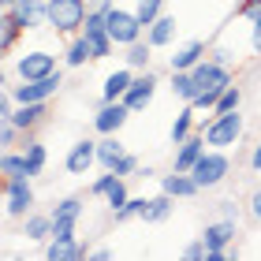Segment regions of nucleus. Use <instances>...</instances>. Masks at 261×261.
Returning <instances> with one entry per match:
<instances>
[{"label":"nucleus","instance_id":"obj_1","mask_svg":"<svg viewBox=\"0 0 261 261\" xmlns=\"http://www.w3.org/2000/svg\"><path fill=\"white\" fill-rule=\"evenodd\" d=\"M191 75H194V82H198V97L191 101L198 112H213V105H217V97H220V93H224V90H228L231 82H235L231 67L217 64L213 56H205V60H201V64H198V67L191 71Z\"/></svg>","mask_w":261,"mask_h":261},{"label":"nucleus","instance_id":"obj_2","mask_svg":"<svg viewBox=\"0 0 261 261\" xmlns=\"http://www.w3.org/2000/svg\"><path fill=\"white\" fill-rule=\"evenodd\" d=\"M243 130H246V120H243L239 109L235 112H213L209 120L201 123V135H205L209 149H231L235 142L243 138Z\"/></svg>","mask_w":261,"mask_h":261},{"label":"nucleus","instance_id":"obj_3","mask_svg":"<svg viewBox=\"0 0 261 261\" xmlns=\"http://www.w3.org/2000/svg\"><path fill=\"white\" fill-rule=\"evenodd\" d=\"M90 4L86 0H49V30L56 38H75L86 27Z\"/></svg>","mask_w":261,"mask_h":261},{"label":"nucleus","instance_id":"obj_4","mask_svg":"<svg viewBox=\"0 0 261 261\" xmlns=\"http://www.w3.org/2000/svg\"><path fill=\"white\" fill-rule=\"evenodd\" d=\"M191 175L198 179L201 191H213V187H220L231 175V157L224 149H205V153H201V161L191 168Z\"/></svg>","mask_w":261,"mask_h":261},{"label":"nucleus","instance_id":"obj_5","mask_svg":"<svg viewBox=\"0 0 261 261\" xmlns=\"http://www.w3.org/2000/svg\"><path fill=\"white\" fill-rule=\"evenodd\" d=\"M60 86H64V75L53 71L45 79H19V86H8V90L15 97V105H30V101H53L60 93Z\"/></svg>","mask_w":261,"mask_h":261},{"label":"nucleus","instance_id":"obj_6","mask_svg":"<svg viewBox=\"0 0 261 261\" xmlns=\"http://www.w3.org/2000/svg\"><path fill=\"white\" fill-rule=\"evenodd\" d=\"M34 187H30V175H11V179H4V213L11 220L27 217V213H34Z\"/></svg>","mask_w":261,"mask_h":261},{"label":"nucleus","instance_id":"obj_7","mask_svg":"<svg viewBox=\"0 0 261 261\" xmlns=\"http://www.w3.org/2000/svg\"><path fill=\"white\" fill-rule=\"evenodd\" d=\"M105 22H109V34H112V41L120 45V49L135 45L142 34H146V22H142L135 11H127V8H112L109 15H105Z\"/></svg>","mask_w":261,"mask_h":261},{"label":"nucleus","instance_id":"obj_8","mask_svg":"<svg viewBox=\"0 0 261 261\" xmlns=\"http://www.w3.org/2000/svg\"><path fill=\"white\" fill-rule=\"evenodd\" d=\"M153 97H157V71H153V67L135 71V82L127 86L123 105H127L130 112H146L149 105H153Z\"/></svg>","mask_w":261,"mask_h":261},{"label":"nucleus","instance_id":"obj_9","mask_svg":"<svg viewBox=\"0 0 261 261\" xmlns=\"http://www.w3.org/2000/svg\"><path fill=\"white\" fill-rule=\"evenodd\" d=\"M130 116L135 112H130L123 101H101L97 112H93V130H97V135H120Z\"/></svg>","mask_w":261,"mask_h":261},{"label":"nucleus","instance_id":"obj_10","mask_svg":"<svg viewBox=\"0 0 261 261\" xmlns=\"http://www.w3.org/2000/svg\"><path fill=\"white\" fill-rule=\"evenodd\" d=\"M53 71H60V67H56V56L49 49H30L15 60L19 79H45V75H53Z\"/></svg>","mask_w":261,"mask_h":261},{"label":"nucleus","instance_id":"obj_11","mask_svg":"<svg viewBox=\"0 0 261 261\" xmlns=\"http://www.w3.org/2000/svg\"><path fill=\"white\" fill-rule=\"evenodd\" d=\"M90 194H93V198H105L112 209H120L123 201L130 198L127 179H123V175H116V172H109V168H105V175H97V179L90 183Z\"/></svg>","mask_w":261,"mask_h":261},{"label":"nucleus","instance_id":"obj_12","mask_svg":"<svg viewBox=\"0 0 261 261\" xmlns=\"http://www.w3.org/2000/svg\"><path fill=\"white\" fill-rule=\"evenodd\" d=\"M8 11L19 19L22 30H41V27H49V0H19V4L8 8Z\"/></svg>","mask_w":261,"mask_h":261},{"label":"nucleus","instance_id":"obj_13","mask_svg":"<svg viewBox=\"0 0 261 261\" xmlns=\"http://www.w3.org/2000/svg\"><path fill=\"white\" fill-rule=\"evenodd\" d=\"M209 149V142H205V135H201V130H194L191 138L187 142H179V146H175V157H172V168L175 172H191L194 164L201 161V153Z\"/></svg>","mask_w":261,"mask_h":261},{"label":"nucleus","instance_id":"obj_14","mask_svg":"<svg viewBox=\"0 0 261 261\" xmlns=\"http://www.w3.org/2000/svg\"><path fill=\"white\" fill-rule=\"evenodd\" d=\"M93 164H97V142H90V138L75 142V146L67 149V157H64V168L71 175H86Z\"/></svg>","mask_w":261,"mask_h":261},{"label":"nucleus","instance_id":"obj_15","mask_svg":"<svg viewBox=\"0 0 261 261\" xmlns=\"http://www.w3.org/2000/svg\"><path fill=\"white\" fill-rule=\"evenodd\" d=\"M209 56V45L201 41V38H194V41H187V45H179L172 56H168V71H194L201 60Z\"/></svg>","mask_w":261,"mask_h":261},{"label":"nucleus","instance_id":"obj_16","mask_svg":"<svg viewBox=\"0 0 261 261\" xmlns=\"http://www.w3.org/2000/svg\"><path fill=\"white\" fill-rule=\"evenodd\" d=\"M45 257L49 261H82V257H90V243H79V235H71V239H49L45 243Z\"/></svg>","mask_w":261,"mask_h":261},{"label":"nucleus","instance_id":"obj_17","mask_svg":"<svg viewBox=\"0 0 261 261\" xmlns=\"http://www.w3.org/2000/svg\"><path fill=\"white\" fill-rule=\"evenodd\" d=\"M235 235H239V220H213L205 224V231H201V239H205L209 250H228V246L235 243Z\"/></svg>","mask_w":261,"mask_h":261},{"label":"nucleus","instance_id":"obj_18","mask_svg":"<svg viewBox=\"0 0 261 261\" xmlns=\"http://www.w3.org/2000/svg\"><path fill=\"white\" fill-rule=\"evenodd\" d=\"M45 116H49V101H30V105H15L11 123H15L22 135H30V130H38L45 123Z\"/></svg>","mask_w":261,"mask_h":261},{"label":"nucleus","instance_id":"obj_19","mask_svg":"<svg viewBox=\"0 0 261 261\" xmlns=\"http://www.w3.org/2000/svg\"><path fill=\"white\" fill-rule=\"evenodd\" d=\"M161 191L164 194H172V198H198L201 194V187L191 172H168V175H161Z\"/></svg>","mask_w":261,"mask_h":261},{"label":"nucleus","instance_id":"obj_20","mask_svg":"<svg viewBox=\"0 0 261 261\" xmlns=\"http://www.w3.org/2000/svg\"><path fill=\"white\" fill-rule=\"evenodd\" d=\"M146 38L153 49H168V45L179 38V19L175 15H161V19H153L149 27H146Z\"/></svg>","mask_w":261,"mask_h":261},{"label":"nucleus","instance_id":"obj_21","mask_svg":"<svg viewBox=\"0 0 261 261\" xmlns=\"http://www.w3.org/2000/svg\"><path fill=\"white\" fill-rule=\"evenodd\" d=\"M82 213H86V201H82L79 194H67V198H60L53 205V224L56 228H75V224L82 220Z\"/></svg>","mask_w":261,"mask_h":261},{"label":"nucleus","instance_id":"obj_22","mask_svg":"<svg viewBox=\"0 0 261 261\" xmlns=\"http://www.w3.org/2000/svg\"><path fill=\"white\" fill-rule=\"evenodd\" d=\"M53 213H27L22 217V239L27 243H49L53 239Z\"/></svg>","mask_w":261,"mask_h":261},{"label":"nucleus","instance_id":"obj_23","mask_svg":"<svg viewBox=\"0 0 261 261\" xmlns=\"http://www.w3.org/2000/svg\"><path fill=\"white\" fill-rule=\"evenodd\" d=\"M201 123H205V120L198 116V109H194V105H187V109H183V112H179V116L172 120V130H168L172 146H179V142H187V138L194 135V130H201Z\"/></svg>","mask_w":261,"mask_h":261},{"label":"nucleus","instance_id":"obj_24","mask_svg":"<svg viewBox=\"0 0 261 261\" xmlns=\"http://www.w3.org/2000/svg\"><path fill=\"white\" fill-rule=\"evenodd\" d=\"M130 82H135V71H130V67H120V71H112V75H105V82H101V101H123V93H127Z\"/></svg>","mask_w":261,"mask_h":261},{"label":"nucleus","instance_id":"obj_25","mask_svg":"<svg viewBox=\"0 0 261 261\" xmlns=\"http://www.w3.org/2000/svg\"><path fill=\"white\" fill-rule=\"evenodd\" d=\"M120 157H127V146H123L116 135H101V142H97V168H101V172H105V168H116Z\"/></svg>","mask_w":261,"mask_h":261},{"label":"nucleus","instance_id":"obj_26","mask_svg":"<svg viewBox=\"0 0 261 261\" xmlns=\"http://www.w3.org/2000/svg\"><path fill=\"white\" fill-rule=\"evenodd\" d=\"M172 209H175V198L172 194H157V198H146V209H142V220L146 224H164L172 217Z\"/></svg>","mask_w":261,"mask_h":261},{"label":"nucleus","instance_id":"obj_27","mask_svg":"<svg viewBox=\"0 0 261 261\" xmlns=\"http://www.w3.org/2000/svg\"><path fill=\"white\" fill-rule=\"evenodd\" d=\"M22 157H27V172L34 179V175H41L45 164H49V149H45L38 138H27V142H22Z\"/></svg>","mask_w":261,"mask_h":261},{"label":"nucleus","instance_id":"obj_28","mask_svg":"<svg viewBox=\"0 0 261 261\" xmlns=\"http://www.w3.org/2000/svg\"><path fill=\"white\" fill-rule=\"evenodd\" d=\"M93 60V53H90V41L82 38V34H75V38H67V49H64V64L67 67H86Z\"/></svg>","mask_w":261,"mask_h":261},{"label":"nucleus","instance_id":"obj_29","mask_svg":"<svg viewBox=\"0 0 261 261\" xmlns=\"http://www.w3.org/2000/svg\"><path fill=\"white\" fill-rule=\"evenodd\" d=\"M127 67L130 71H146L149 64H153V45H149V38H138L135 45H127Z\"/></svg>","mask_w":261,"mask_h":261},{"label":"nucleus","instance_id":"obj_30","mask_svg":"<svg viewBox=\"0 0 261 261\" xmlns=\"http://www.w3.org/2000/svg\"><path fill=\"white\" fill-rule=\"evenodd\" d=\"M19 34H27V30H22V27H19V19L4 8V15H0V49H4V56H8L11 49H15Z\"/></svg>","mask_w":261,"mask_h":261},{"label":"nucleus","instance_id":"obj_31","mask_svg":"<svg viewBox=\"0 0 261 261\" xmlns=\"http://www.w3.org/2000/svg\"><path fill=\"white\" fill-rule=\"evenodd\" d=\"M168 90H172L183 105H191V101L198 97V82H194L191 71H172V86H168Z\"/></svg>","mask_w":261,"mask_h":261},{"label":"nucleus","instance_id":"obj_32","mask_svg":"<svg viewBox=\"0 0 261 261\" xmlns=\"http://www.w3.org/2000/svg\"><path fill=\"white\" fill-rule=\"evenodd\" d=\"M0 175H4V179H11V175H30L22 149H0Z\"/></svg>","mask_w":261,"mask_h":261},{"label":"nucleus","instance_id":"obj_33","mask_svg":"<svg viewBox=\"0 0 261 261\" xmlns=\"http://www.w3.org/2000/svg\"><path fill=\"white\" fill-rule=\"evenodd\" d=\"M239 105H243V86H239V82H231V86H228V90H224L220 97H217L213 112H235Z\"/></svg>","mask_w":261,"mask_h":261},{"label":"nucleus","instance_id":"obj_34","mask_svg":"<svg viewBox=\"0 0 261 261\" xmlns=\"http://www.w3.org/2000/svg\"><path fill=\"white\" fill-rule=\"evenodd\" d=\"M142 209H146V198H127L120 209H112V220H116V224H127V220L142 217Z\"/></svg>","mask_w":261,"mask_h":261},{"label":"nucleus","instance_id":"obj_35","mask_svg":"<svg viewBox=\"0 0 261 261\" xmlns=\"http://www.w3.org/2000/svg\"><path fill=\"white\" fill-rule=\"evenodd\" d=\"M135 15L149 27L153 19H161V15H164V0H135Z\"/></svg>","mask_w":261,"mask_h":261},{"label":"nucleus","instance_id":"obj_36","mask_svg":"<svg viewBox=\"0 0 261 261\" xmlns=\"http://www.w3.org/2000/svg\"><path fill=\"white\" fill-rule=\"evenodd\" d=\"M217 217L220 220H243V205L235 198H224V201H217Z\"/></svg>","mask_w":261,"mask_h":261},{"label":"nucleus","instance_id":"obj_37","mask_svg":"<svg viewBox=\"0 0 261 261\" xmlns=\"http://www.w3.org/2000/svg\"><path fill=\"white\" fill-rule=\"evenodd\" d=\"M19 135H22V130L11 123V120H4V123H0V149H15Z\"/></svg>","mask_w":261,"mask_h":261},{"label":"nucleus","instance_id":"obj_38","mask_svg":"<svg viewBox=\"0 0 261 261\" xmlns=\"http://www.w3.org/2000/svg\"><path fill=\"white\" fill-rule=\"evenodd\" d=\"M138 168H142V161L135 157V153H127V157H120V164H116V168H109V172H116V175H138Z\"/></svg>","mask_w":261,"mask_h":261},{"label":"nucleus","instance_id":"obj_39","mask_svg":"<svg viewBox=\"0 0 261 261\" xmlns=\"http://www.w3.org/2000/svg\"><path fill=\"white\" fill-rule=\"evenodd\" d=\"M205 254H209L205 239H194V243H187V246H183V257H187V261H205Z\"/></svg>","mask_w":261,"mask_h":261},{"label":"nucleus","instance_id":"obj_40","mask_svg":"<svg viewBox=\"0 0 261 261\" xmlns=\"http://www.w3.org/2000/svg\"><path fill=\"white\" fill-rule=\"evenodd\" d=\"M209 56H213L217 64H224V67H235V64H239V56H235L231 49H224V45H213V49H209Z\"/></svg>","mask_w":261,"mask_h":261},{"label":"nucleus","instance_id":"obj_41","mask_svg":"<svg viewBox=\"0 0 261 261\" xmlns=\"http://www.w3.org/2000/svg\"><path fill=\"white\" fill-rule=\"evenodd\" d=\"M239 19H246V22L261 19V0H243L239 4Z\"/></svg>","mask_w":261,"mask_h":261},{"label":"nucleus","instance_id":"obj_42","mask_svg":"<svg viewBox=\"0 0 261 261\" xmlns=\"http://www.w3.org/2000/svg\"><path fill=\"white\" fill-rule=\"evenodd\" d=\"M250 53H254V56H261V19H254V22H250Z\"/></svg>","mask_w":261,"mask_h":261},{"label":"nucleus","instance_id":"obj_43","mask_svg":"<svg viewBox=\"0 0 261 261\" xmlns=\"http://www.w3.org/2000/svg\"><path fill=\"white\" fill-rule=\"evenodd\" d=\"M246 213H250V217L261 224V187H257V191L250 194V201H246Z\"/></svg>","mask_w":261,"mask_h":261},{"label":"nucleus","instance_id":"obj_44","mask_svg":"<svg viewBox=\"0 0 261 261\" xmlns=\"http://www.w3.org/2000/svg\"><path fill=\"white\" fill-rule=\"evenodd\" d=\"M246 164H250L254 172H261V142H257V146L250 149V157H246Z\"/></svg>","mask_w":261,"mask_h":261},{"label":"nucleus","instance_id":"obj_45","mask_svg":"<svg viewBox=\"0 0 261 261\" xmlns=\"http://www.w3.org/2000/svg\"><path fill=\"white\" fill-rule=\"evenodd\" d=\"M90 257H93V261H109L112 250H109V246H97V250H90Z\"/></svg>","mask_w":261,"mask_h":261},{"label":"nucleus","instance_id":"obj_46","mask_svg":"<svg viewBox=\"0 0 261 261\" xmlns=\"http://www.w3.org/2000/svg\"><path fill=\"white\" fill-rule=\"evenodd\" d=\"M138 175H142V179H149V175H157V168H153V164H142Z\"/></svg>","mask_w":261,"mask_h":261},{"label":"nucleus","instance_id":"obj_47","mask_svg":"<svg viewBox=\"0 0 261 261\" xmlns=\"http://www.w3.org/2000/svg\"><path fill=\"white\" fill-rule=\"evenodd\" d=\"M0 4H4V8H15V4H19V0H0Z\"/></svg>","mask_w":261,"mask_h":261}]
</instances>
